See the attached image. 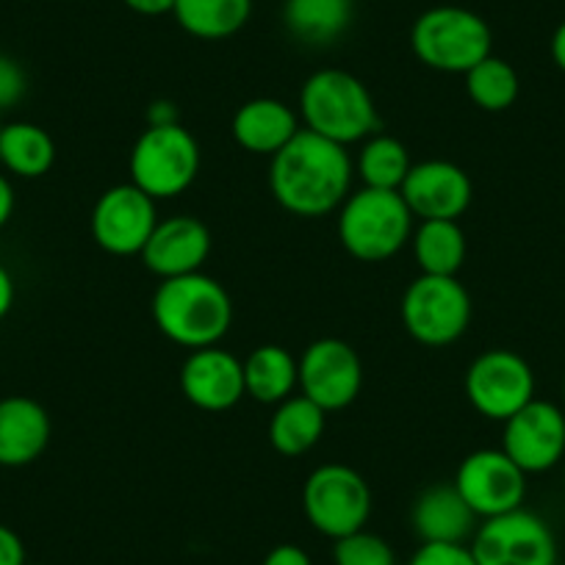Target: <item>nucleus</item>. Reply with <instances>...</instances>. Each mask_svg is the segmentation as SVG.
<instances>
[{
  "instance_id": "1",
  "label": "nucleus",
  "mask_w": 565,
  "mask_h": 565,
  "mask_svg": "<svg viewBox=\"0 0 565 565\" xmlns=\"http://www.w3.org/2000/svg\"><path fill=\"white\" fill-rule=\"evenodd\" d=\"M352 175L350 150L306 128L269 159L271 198L282 211L302 220L339 211L350 198Z\"/></svg>"
},
{
  "instance_id": "2",
  "label": "nucleus",
  "mask_w": 565,
  "mask_h": 565,
  "mask_svg": "<svg viewBox=\"0 0 565 565\" xmlns=\"http://www.w3.org/2000/svg\"><path fill=\"white\" fill-rule=\"evenodd\" d=\"M156 328L186 350L216 347L233 324V300L216 277L205 271L161 280L150 302Z\"/></svg>"
},
{
  "instance_id": "3",
  "label": "nucleus",
  "mask_w": 565,
  "mask_h": 565,
  "mask_svg": "<svg viewBox=\"0 0 565 565\" xmlns=\"http://www.w3.org/2000/svg\"><path fill=\"white\" fill-rule=\"evenodd\" d=\"M300 122L306 130L350 148L377 134L380 114L369 86L358 75L324 67L308 75L300 89Z\"/></svg>"
},
{
  "instance_id": "4",
  "label": "nucleus",
  "mask_w": 565,
  "mask_h": 565,
  "mask_svg": "<svg viewBox=\"0 0 565 565\" xmlns=\"http://www.w3.org/2000/svg\"><path fill=\"white\" fill-rule=\"evenodd\" d=\"M413 214L399 192L358 189L341 203L335 233L347 253L363 264H383L402 253L413 236Z\"/></svg>"
},
{
  "instance_id": "5",
  "label": "nucleus",
  "mask_w": 565,
  "mask_h": 565,
  "mask_svg": "<svg viewBox=\"0 0 565 565\" xmlns=\"http://www.w3.org/2000/svg\"><path fill=\"white\" fill-rule=\"evenodd\" d=\"M411 47L424 67L466 75L493 53L491 25L466 7H433L416 18Z\"/></svg>"
},
{
  "instance_id": "6",
  "label": "nucleus",
  "mask_w": 565,
  "mask_h": 565,
  "mask_svg": "<svg viewBox=\"0 0 565 565\" xmlns=\"http://www.w3.org/2000/svg\"><path fill=\"white\" fill-rule=\"evenodd\" d=\"M130 183L159 203L181 198L200 175V145L181 122L148 125L128 156Z\"/></svg>"
},
{
  "instance_id": "7",
  "label": "nucleus",
  "mask_w": 565,
  "mask_h": 565,
  "mask_svg": "<svg viewBox=\"0 0 565 565\" xmlns=\"http://www.w3.org/2000/svg\"><path fill=\"white\" fill-rule=\"evenodd\" d=\"M402 328L424 347H449L471 324V297L458 277L418 275L402 295Z\"/></svg>"
},
{
  "instance_id": "8",
  "label": "nucleus",
  "mask_w": 565,
  "mask_h": 565,
  "mask_svg": "<svg viewBox=\"0 0 565 565\" xmlns=\"http://www.w3.org/2000/svg\"><path fill=\"white\" fill-rule=\"evenodd\" d=\"M302 513L319 535L339 541L366 530L372 515V488L361 471L347 463H324L302 486Z\"/></svg>"
},
{
  "instance_id": "9",
  "label": "nucleus",
  "mask_w": 565,
  "mask_h": 565,
  "mask_svg": "<svg viewBox=\"0 0 565 565\" xmlns=\"http://www.w3.org/2000/svg\"><path fill=\"white\" fill-rule=\"evenodd\" d=\"M477 565H557V537L532 510L486 519L469 543Z\"/></svg>"
},
{
  "instance_id": "10",
  "label": "nucleus",
  "mask_w": 565,
  "mask_h": 565,
  "mask_svg": "<svg viewBox=\"0 0 565 565\" xmlns=\"http://www.w3.org/2000/svg\"><path fill=\"white\" fill-rule=\"evenodd\" d=\"M469 405L491 422H508L535 399V372L513 350H488L471 361L463 380Z\"/></svg>"
},
{
  "instance_id": "11",
  "label": "nucleus",
  "mask_w": 565,
  "mask_h": 565,
  "mask_svg": "<svg viewBox=\"0 0 565 565\" xmlns=\"http://www.w3.org/2000/svg\"><path fill=\"white\" fill-rule=\"evenodd\" d=\"M159 225L156 200L134 183H117L97 198L92 209V238L108 255H141L150 233Z\"/></svg>"
},
{
  "instance_id": "12",
  "label": "nucleus",
  "mask_w": 565,
  "mask_h": 565,
  "mask_svg": "<svg viewBox=\"0 0 565 565\" xmlns=\"http://www.w3.org/2000/svg\"><path fill=\"white\" fill-rule=\"evenodd\" d=\"M300 394L324 413L350 407L363 388V363L344 339H317L300 358Z\"/></svg>"
},
{
  "instance_id": "13",
  "label": "nucleus",
  "mask_w": 565,
  "mask_h": 565,
  "mask_svg": "<svg viewBox=\"0 0 565 565\" xmlns=\"http://www.w3.org/2000/svg\"><path fill=\"white\" fill-rule=\"evenodd\" d=\"M502 449L526 477L543 475L565 460V407L532 399L504 422Z\"/></svg>"
},
{
  "instance_id": "14",
  "label": "nucleus",
  "mask_w": 565,
  "mask_h": 565,
  "mask_svg": "<svg viewBox=\"0 0 565 565\" xmlns=\"http://www.w3.org/2000/svg\"><path fill=\"white\" fill-rule=\"evenodd\" d=\"M455 488L477 519H493L524 508L526 475L502 449H477L460 460Z\"/></svg>"
},
{
  "instance_id": "15",
  "label": "nucleus",
  "mask_w": 565,
  "mask_h": 565,
  "mask_svg": "<svg viewBox=\"0 0 565 565\" xmlns=\"http://www.w3.org/2000/svg\"><path fill=\"white\" fill-rule=\"evenodd\" d=\"M402 200L411 209L413 220H455L469 211L475 186L463 167L455 161L427 159L411 167L399 189Z\"/></svg>"
},
{
  "instance_id": "16",
  "label": "nucleus",
  "mask_w": 565,
  "mask_h": 565,
  "mask_svg": "<svg viewBox=\"0 0 565 565\" xmlns=\"http://www.w3.org/2000/svg\"><path fill=\"white\" fill-rule=\"evenodd\" d=\"M181 394L205 413L231 411L247 396L242 361L220 344L192 350L181 366Z\"/></svg>"
},
{
  "instance_id": "17",
  "label": "nucleus",
  "mask_w": 565,
  "mask_h": 565,
  "mask_svg": "<svg viewBox=\"0 0 565 565\" xmlns=\"http://www.w3.org/2000/svg\"><path fill=\"white\" fill-rule=\"evenodd\" d=\"M209 255L211 231L205 222L198 216L175 214L170 220H159L139 258L156 277L170 280V277L203 271Z\"/></svg>"
},
{
  "instance_id": "18",
  "label": "nucleus",
  "mask_w": 565,
  "mask_h": 565,
  "mask_svg": "<svg viewBox=\"0 0 565 565\" xmlns=\"http://www.w3.org/2000/svg\"><path fill=\"white\" fill-rule=\"evenodd\" d=\"M53 436V424L45 407L31 396L0 399V466L23 469L45 455Z\"/></svg>"
},
{
  "instance_id": "19",
  "label": "nucleus",
  "mask_w": 565,
  "mask_h": 565,
  "mask_svg": "<svg viewBox=\"0 0 565 565\" xmlns=\"http://www.w3.org/2000/svg\"><path fill=\"white\" fill-rule=\"evenodd\" d=\"M302 130L300 114L277 97H253L233 114L231 134L242 150L253 156L280 153Z\"/></svg>"
},
{
  "instance_id": "20",
  "label": "nucleus",
  "mask_w": 565,
  "mask_h": 565,
  "mask_svg": "<svg viewBox=\"0 0 565 565\" xmlns=\"http://www.w3.org/2000/svg\"><path fill=\"white\" fill-rule=\"evenodd\" d=\"M477 521L455 482L424 488L411 510L413 532L422 543H466L477 532Z\"/></svg>"
},
{
  "instance_id": "21",
  "label": "nucleus",
  "mask_w": 565,
  "mask_h": 565,
  "mask_svg": "<svg viewBox=\"0 0 565 565\" xmlns=\"http://www.w3.org/2000/svg\"><path fill=\"white\" fill-rule=\"evenodd\" d=\"M244 394L260 405H280L300 388L297 358L280 344H260L242 361Z\"/></svg>"
},
{
  "instance_id": "22",
  "label": "nucleus",
  "mask_w": 565,
  "mask_h": 565,
  "mask_svg": "<svg viewBox=\"0 0 565 565\" xmlns=\"http://www.w3.org/2000/svg\"><path fill=\"white\" fill-rule=\"evenodd\" d=\"M324 427H328V413L300 394L275 405L266 433H269V444L277 455L300 458L322 441Z\"/></svg>"
},
{
  "instance_id": "23",
  "label": "nucleus",
  "mask_w": 565,
  "mask_h": 565,
  "mask_svg": "<svg viewBox=\"0 0 565 565\" xmlns=\"http://www.w3.org/2000/svg\"><path fill=\"white\" fill-rule=\"evenodd\" d=\"M411 247L418 271L438 277H458L466 264V253H469L463 227L455 220L418 222L413 227Z\"/></svg>"
},
{
  "instance_id": "24",
  "label": "nucleus",
  "mask_w": 565,
  "mask_h": 565,
  "mask_svg": "<svg viewBox=\"0 0 565 565\" xmlns=\"http://www.w3.org/2000/svg\"><path fill=\"white\" fill-rule=\"evenodd\" d=\"M56 141L36 122H7L0 128V164L9 175L34 181L51 172Z\"/></svg>"
},
{
  "instance_id": "25",
  "label": "nucleus",
  "mask_w": 565,
  "mask_h": 565,
  "mask_svg": "<svg viewBox=\"0 0 565 565\" xmlns=\"http://www.w3.org/2000/svg\"><path fill=\"white\" fill-rule=\"evenodd\" d=\"M172 18L194 40H231L253 18V0H175Z\"/></svg>"
},
{
  "instance_id": "26",
  "label": "nucleus",
  "mask_w": 565,
  "mask_h": 565,
  "mask_svg": "<svg viewBox=\"0 0 565 565\" xmlns=\"http://www.w3.org/2000/svg\"><path fill=\"white\" fill-rule=\"evenodd\" d=\"M282 23L306 45H330L352 23V0H286Z\"/></svg>"
},
{
  "instance_id": "27",
  "label": "nucleus",
  "mask_w": 565,
  "mask_h": 565,
  "mask_svg": "<svg viewBox=\"0 0 565 565\" xmlns=\"http://www.w3.org/2000/svg\"><path fill=\"white\" fill-rule=\"evenodd\" d=\"M411 167L413 161L407 148L388 134L369 136L355 161V172L363 186L383 189V192H399Z\"/></svg>"
},
{
  "instance_id": "28",
  "label": "nucleus",
  "mask_w": 565,
  "mask_h": 565,
  "mask_svg": "<svg viewBox=\"0 0 565 565\" xmlns=\"http://www.w3.org/2000/svg\"><path fill=\"white\" fill-rule=\"evenodd\" d=\"M519 92L521 81L515 67L493 53L466 73V95L480 111H508L519 100Z\"/></svg>"
},
{
  "instance_id": "29",
  "label": "nucleus",
  "mask_w": 565,
  "mask_h": 565,
  "mask_svg": "<svg viewBox=\"0 0 565 565\" xmlns=\"http://www.w3.org/2000/svg\"><path fill=\"white\" fill-rule=\"evenodd\" d=\"M333 543L335 565H396V554L391 543L369 530H358Z\"/></svg>"
},
{
  "instance_id": "30",
  "label": "nucleus",
  "mask_w": 565,
  "mask_h": 565,
  "mask_svg": "<svg viewBox=\"0 0 565 565\" xmlns=\"http://www.w3.org/2000/svg\"><path fill=\"white\" fill-rule=\"evenodd\" d=\"M407 565H477L466 543H422Z\"/></svg>"
},
{
  "instance_id": "31",
  "label": "nucleus",
  "mask_w": 565,
  "mask_h": 565,
  "mask_svg": "<svg viewBox=\"0 0 565 565\" xmlns=\"http://www.w3.org/2000/svg\"><path fill=\"white\" fill-rule=\"evenodd\" d=\"M25 92H29L25 70L12 56L0 53V111H9V108L18 106L25 97Z\"/></svg>"
},
{
  "instance_id": "32",
  "label": "nucleus",
  "mask_w": 565,
  "mask_h": 565,
  "mask_svg": "<svg viewBox=\"0 0 565 565\" xmlns=\"http://www.w3.org/2000/svg\"><path fill=\"white\" fill-rule=\"evenodd\" d=\"M0 565H29L23 537L7 524H0Z\"/></svg>"
},
{
  "instance_id": "33",
  "label": "nucleus",
  "mask_w": 565,
  "mask_h": 565,
  "mask_svg": "<svg viewBox=\"0 0 565 565\" xmlns=\"http://www.w3.org/2000/svg\"><path fill=\"white\" fill-rule=\"evenodd\" d=\"M260 565H313L311 554L297 543H280V546L269 548Z\"/></svg>"
},
{
  "instance_id": "34",
  "label": "nucleus",
  "mask_w": 565,
  "mask_h": 565,
  "mask_svg": "<svg viewBox=\"0 0 565 565\" xmlns=\"http://www.w3.org/2000/svg\"><path fill=\"white\" fill-rule=\"evenodd\" d=\"M122 3L141 18H164L175 9V0H122Z\"/></svg>"
},
{
  "instance_id": "35",
  "label": "nucleus",
  "mask_w": 565,
  "mask_h": 565,
  "mask_svg": "<svg viewBox=\"0 0 565 565\" xmlns=\"http://www.w3.org/2000/svg\"><path fill=\"white\" fill-rule=\"evenodd\" d=\"M14 203H18V200H14L12 181L0 172V227H7L9 220H12Z\"/></svg>"
},
{
  "instance_id": "36",
  "label": "nucleus",
  "mask_w": 565,
  "mask_h": 565,
  "mask_svg": "<svg viewBox=\"0 0 565 565\" xmlns=\"http://www.w3.org/2000/svg\"><path fill=\"white\" fill-rule=\"evenodd\" d=\"M14 306V277L7 266L0 264V319H7Z\"/></svg>"
},
{
  "instance_id": "37",
  "label": "nucleus",
  "mask_w": 565,
  "mask_h": 565,
  "mask_svg": "<svg viewBox=\"0 0 565 565\" xmlns=\"http://www.w3.org/2000/svg\"><path fill=\"white\" fill-rule=\"evenodd\" d=\"M548 53H552V62L559 73H565V20L554 29L552 40H548Z\"/></svg>"
},
{
  "instance_id": "38",
  "label": "nucleus",
  "mask_w": 565,
  "mask_h": 565,
  "mask_svg": "<svg viewBox=\"0 0 565 565\" xmlns=\"http://www.w3.org/2000/svg\"><path fill=\"white\" fill-rule=\"evenodd\" d=\"M563 407H565V380H563Z\"/></svg>"
},
{
  "instance_id": "39",
  "label": "nucleus",
  "mask_w": 565,
  "mask_h": 565,
  "mask_svg": "<svg viewBox=\"0 0 565 565\" xmlns=\"http://www.w3.org/2000/svg\"><path fill=\"white\" fill-rule=\"evenodd\" d=\"M0 128H3V122H0Z\"/></svg>"
}]
</instances>
